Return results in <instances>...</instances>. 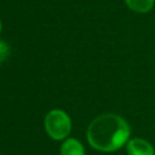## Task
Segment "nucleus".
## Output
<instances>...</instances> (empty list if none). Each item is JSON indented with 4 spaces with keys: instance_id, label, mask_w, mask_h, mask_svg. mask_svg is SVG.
<instances>
[{
    "instance_id": "nucleus-1",
    "label": "nucleus",
    "mask_w": 155,
    "mask_h": 155,
    "mask_svg": "<svg viewBox=\"0 0 155 155\" xmlns=\"http://www.w3.org/2000/svg\"><path fill=\"white\" fill-rule=\"evenodd\" d=\"M86 136L90 145L96 150L113 153L126 145L131 136V128L124 117L108 113L91 121Z\"/></svg>"
},
{
    "instance_id": "nucleus-2",
    "label": "nucleus",
    "mask_w": 155,
    "mask_h": 155,
    "mask_svg": "<svg viewBox=\"0 0 155 155\" xmlns=\"http://www.w3.org/2000/svg\"><path fill=\"white\" fill-rule=\"evenodd\" d=\"M45 131L54 140H62L68 137L71 130L69 115L62 109H53L45 116Z\"/></svg>"
},
{
    "instance_id": "nucleus-3",
    "label": "nucleus",
    "mask_w": 155,
    "mask_h": 155,
    "mask_svg": "<svg viewBox=\"0 0 155 155\" xmlns=\"http://www.w3.org/2000/svg\"><path fill=\"white\" fill-rule=\"evenodd\" d=\"M128 155H155L154 147L143 138H132L126 143Z\"/></svg>"
},
{
    "instance_id": "nucleus-4",
    "label": "nucleus",
    "mask_w": 155,
    "mask_h": 155,
    "mask_svg": "<svg viewBox=\"0 0 155 155\" xmlns=\"http://www.w3.org/2000/svg\"><path fill=\"white\" fill-rule=\"evenodd\" d=\"M61 155H86L84 145L75 138H65L61 145Z\"/></svg>"
},
{
    "instance_id": "nucleus-5",
    "label": "nucleus",
    "mask_w": 155,
    "mask_h": 155,
    "mask_svg": "<svg viewBox=\"0 0 155 155\" xmlns=\"http://www.w3.org/2000/svg\"><path fill=\"white\" fill-rule=\"evenodd\" d=\"M128 8L138 13H147L154 6V0H125Z\"/></svg>"
},
{
    "instance_id": "nucleus-6",
    "label": "nucleus",
    "mask_w": 155,
    "mask_h": 155,
    "mask_svg": "<svg viewBox=\"0 0 155 155\" xmlns=\"http://www.w3.org/2000/svg\"><path fill=\"white\" fill-rule=\"evenodd\" d=\"M10 56V46L6 41L0 40V63H4Z\"/></svg>"
},
{
    "instance_id": "nucleus-7",
    "label": "nucleus",
    "mask_w": 155,
    "mask_h": 155,
    "mask_svg": "<svg viewBox=\"0 0 155 155\" xmlns=\"http://www.w3.org/2000/svg\"><path fill=\"white\" fill-rule=\"evenodd\" d=\"M1 29H2V24H1V21H0V31H1Z\"/></svg>"
}]
</instances>
